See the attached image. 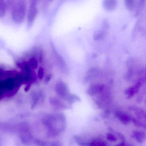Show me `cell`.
I'll return each instance as SVG.
<instances>
[{"label":"cell","instance_id":"6da1fadb","mask_svg":"<svg viewBox=\"0 0 146 146\" xmlns=\"http://www.w3.org/2000/svg\"><path fill=\"white\" fill-rule=\"evenodd\" d=\"M12 20L15 24L20 25L23 23L27 13L26 2H17L11 11Z\"/></svg>","mask_w":146,"mask_h":146},{"label":"cell","instance_id":"7a4b0ae2","mask_svg":"<svg viewBox=\"0 0 146 146\" xmlns=\"http://www.w3.org/2000/svg\"><path fill=\"white\" fill-rule=\"evenodd\" d=\"M142 72L140 65L133 59L129 60L128 62V73L127 77L130 79L135 75H138Z\"/></svg>","mask_w":146,"mask_h":146},{"label":"cell","instance_id":"3957f363","mask_svg":"<svg viewBox=\"0 0 146 146\" xmlns=\"http://www.w3.org/2000/svg\"><path fill=\"white\" fill-rule=\"evenodd\" d=\"M145 82L141 78H140L136 82L133 86L129 87L126 89L125 91V94L127 95L129 99L133 98L139 92L140 88Z\"/></svg>","mask_w":146,"mask_h":146},{"label":"cell","instance_id":"277c9868","mask_svg":"<svg viewBox=\"0 0 146 146\" xmlns=\"http://www.w3.org/2000/svg\"><path fill=\"white\" fill-rule=\"evenodd\" d=\"M38 10L37 6L30 5L27 13V26L31 27L33 25L37 15Z\"/></svg>","mask_w":146,"mask_h":146},{"label":"cell","instance_id":"5b68a950","mask_svg":"<svg viewBox=\"0 0 146 146\" xmlns=\"http://www.w3.org/2000/svg\"><path fill=\"white\" fill-rule=\"evenodd\" d=\"M55 91L58 95L65 98L69 94V91L66 85L62 81H59L56 82L55 85Z\"/></svg>","mask_w":146,"mask_h":146},{"label":"cell","instance_id":"8992f818","mask_svg":"<svg viewBox=\"0 0 146 146\" xmlns=\"http://www.w3.org/2000/svg\"><path fill=\"white\" fill-rule=\"evenodd\" d=\"M115 115L123 124H128L133 120V118L129 115L120 111H116Z\"/></svg>","mask_w":146,"mask_h":146},{"label":"cell","instance_id":"52a82bcc","mask_svg":"<svg viewBox=\"0 0 146 146\" xmlns=\"http://www.w3.org/2000/svg\"><path fill=\"white\" fill-rule=\"evenodd\" d=\"M109 27V25L106 21H104L103 25V28L101 30L97 31L94 34V38L96 40H100L103 38L106 34V30Z\"/></svg>","mask_w":146,"mask_h":146},{"label":"cell","instance_id":"ba28073f","mask_svg":"<svg viewBox=\"0 0 146 146\" xmlns=\"http://www.w3.org/2000/svg\"><path fill=\"white\" fill-rule=\"evenodd\" d=\"M104 86L100 84H94L92 85L88 90L87 93L90 95H94L103 92Z\"/></svg>","mask_w":146,"mask_h":146},{"label":"cell","instance_id":"9c48e42d","mask_svg":"<svg viewBox=\"0 0 146 146\" xmlns=\"http://www.w3.org/2000/svg\"><path fill=\"white\" fill-rule=\"evenodd\" d=\"M117 2L116 0H104L103 6L106 11L111 12L116 8Z\"/></svg>","mask_w":146,"mask_h":146},{"label":"cell","instance_id":"30bf717a","mask_svg":"<svg viewBox=\"0 0 146 146\" xmlns=\"http://www.w3.org/2000/svg\"><path fill=\"white\" fill-rule=\"evenodd\" d=\"M132 137L139 142H143L146 140V133L142 131H135L133 132Z\"/></svg>","mask_w":146,"mask_h":146},{"label":"cell","instance_id":"8fae6325","mask_svg":"<svg viewBox=\"0 0 146 146\" xmlns=\"http://www.w3.org/2000/svg\"><path fill=\"white\" fill-rule=\"evenodd\" d=\"M50 102L51 104L56 108L63 109L66 107V105L58 98L55 97L51 98L50 99Z\"/></svg>","mask_w":146,"mask_h":146},{"label":"cell","instance_id":"7c38bea8","mask_svg":"<svg viewBox=\"0 0 146 146\" xmlns=\"http://www.w3.org/2000/svg\"><path fill=\"white\" fill-rule=\"evenodd\" d=\"M7 10L6 0H0V19L5 16Z\"/></svg>","mask_w":146,"mask_h":146},{"label":"cell","instance_id":"4fadbf2b","mask_svg":"<svg viewBox=\"0 0 146 146\" xmlns=\"http://www.w3.org/2000/svg\"><path fill=\"white\" fill-rule=\"evenodd\" d=\"M126 8L129 11H131L133 9L134 6V0H124Z\"/></svg>","mask_w":146,"mask_h":146},{"label":"cell","instance_id":"5bb4252c","mask_svg":"<svg viewBox=\"0 0 146 146\" xmlns=\"http://www.w3.org/2000/svg\"><path fill=\"white\" fill-rule=\"evenodd\" d=\"M16 0H6V3L7 10L11 11L16 4Z\"/></svg>","mask_w":146,"mask_h":146},{"label":"cell","instance_id":"9a60e30c","mask_svg":"<svg viewBox=\"0 0 146 146\" xmlns=\"http://www.w3.org/2000/svg\"><path fill=\"white\" fill-rule=\"evenodd\" d=\"M29 66L33 69H36L38 66V62L35 58H32L27 62Z\"/></svg>","mask_w":146,"mask_h":146},{"label":"cell","instance_id":"2e32d148","mask_svg":"<svg viewBox=\"0 0 146 146\" xmlns=\"http://www.w3.org/2000/svg\"><path fill=\"white\" fill-rule=\"evenodd\" d=\"M44 74V71L43 68H40L38 72V77L39 79H42L43 77Z\"/></svg>","mask_w":146,"mask_h":146},{"label":"cell","instance_id":"e0dca14e","mask_svg":"<svg viewBox=\"0 0 146 146\" xmlns=\"http://www.w3.org/2000/svg\"><path fill=\"white\" fill-rule=\"evenodd\" d=\"M39 0H30V5L32 6H37Z\"/></svg>","mask_w":146,"mask_h":146},{"label":"cell","instance_id":"ac0fdd59","mask_svg":"<svg viewBox=\"0 0 146 146\" xmlns=\"http://www.w3.org/2000/svg\"><path fill=\"white\" fill-rule=\"evenodd\" d=\"M51 78V76L50 75H48L47 76H46V78H45V82H48L50 80V79Z\"/></svg>","mask_w":146,"mask_h":146},{"label":"cell","instance_id":"d6986e66","mask_svg":"<svg viewBox=\"0 0 146 146\" xmlns=\"http://www.w3.org/2000/svg\"><path fill=\"white\" fill-rule=\"evenodd\" d=\"M143 78H144V80H145L146 82V68L145 69V74H144V76H142Z\"/></svg>","mask_w":146,"mask_h":146},{"label":"cell","instance_id":"ffe728a7","mask_svg":"<svg viewBox=\"0 0 146 146\" xmlns=\"http://www.w3.org/2000/svg\"><path fill=\"white\" fill-rule=\"evenodd\" d=\"M17 2H26V0H16Z\"/></svg>","mask_w":146,"mask_h":146},{"label":"cell","instance_id":"44dd1931","mask_svg":"<svg viewBox=\"0 0 146 146\" xmlns=\"http://www.w3.org/2000/svg\"><path fill=\"white\" fill-rule=\"evenodd\" d=\"M145 103L146 104V100H145Z\"/></svg>","mask_w":146,"mask_h":146}]
</instances>
